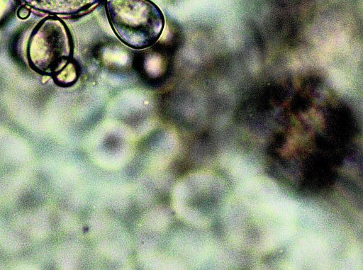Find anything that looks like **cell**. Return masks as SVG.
I'll return each instance as SVG.
<instances>
[{
    "instance_id": "1",
    "label": "cell",
    "mask_w": 363,
    "mask_h": 270,
    "mask_svg": "<svg viewBox=\"0 0 363 270\" xmlns=\"http://www.w3.org/2000/svg\"><path fill=\"white\" fill-rule=\"evenodd\" d=\"M106 9L113 30L126 45L144 49L160 38L164 18L151 1L106 0Z\"/></svg>"
},
{
    "instance_id": "2",
    "label": "cell",
    "mask_w": 363,
    "mask_h": 270,
    "mask_svg": "<svg viewBox=\"0 0 363 270\" xmlns=\"http://www.w3.org/2000/svg\"><path fill=\"white\" fill-rule=\"evenodd\" d=\"M72 53L68 30L60 21L50 18L33 31L28 43L30 64L39 72L50 74L64 69Z\"/></svg>"
}]
</instances>
